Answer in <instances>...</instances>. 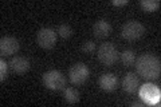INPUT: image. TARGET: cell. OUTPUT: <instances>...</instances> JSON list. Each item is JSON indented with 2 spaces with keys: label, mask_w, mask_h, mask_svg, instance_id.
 <instances>
[{
  "label": "cell",
  "mask_w": 161,
  "mask_h": 107,
  "mask_svg": "<svg viewBox=\"0 0 161 107\" xmlns=\"http://www.w3.org/2000/svg\"><path fill=\"white\" fill-rule=\"evenodd\" d=\"M112 4L113 6H125V4H128V0H113Z\"/></svg>",
  "instance_id": "cell-19"
},
{
  "label": "cell",
  "mask_w": 161,
  "mask_h": 107,
  "mask_svg": "<svg viewBox=\"0 0 161 107\" xmlns=\"http://www.w3.org/2000/svg\"><path fill=\"white\" fill-rule=\"evenodd\" d=\"M140 98L145 104H158L160 103V88L152 83H145L140 88Z\"/></svg>",
  "instance_id": "cell-7"
},
{
  "label": "cell",
  "mask_w": 161,
  "mask_h": 107,
  "mask_svg": "<svg viewBox=\"0 0 161 107\" xmlns=\"http://www.w3.org/2000/svg\"><path fill=\"white\" fill-rule=\"evenodd\" d=\"M9 67L15 74H26L30 70V60L24 56H14L9 60Z\"/></svg>",
  "instance_id": "cell-10"
},
{
  "label": "cell",
  "mask_w": 161,
  "mask_h": 107,
  "mask_svg": "<svg viewBox=\"0 0 161 107\" xmlns=\"http://www.w3.org/2000/svg\"><path fill=\"white\" fill-rule=\"evenodd\" d=\"M64 99H66V102H69L70 104L78 103V102H79V93H78V90H75L73 87L64 88Z\"/></svg>",
  "instance_id": "cell-13"
},
{
  "label": "cell",
  "mask_w": 161,
  "mask_h": 107,
  "mask_svg": "<svg viewBox=\"0 0 161 107\" xmlns=\"http://www.w3.org/2000/svg\"><path fill=\"white\" fill-rule=\"evenodd\" d=\"M144 34H145V25L137 22V20H130V22L125 23L122 29H121V35L126 40H137Z\"/></svg>",
  "instance_id": "cell-4"
},
{
  "label": "cell",
  "mask_w": 161,
  "mask_h": 107,
  "mask_svg": "<svg viewBox=\"0 0 161 107\" xmlns=\"http://www.w3.org/2000/svg\"><path fill=\"white\" fill-rule=\"evenodd\" d=\"M137 72L145 79H156L161 72V63L157 56L152 54H142L136 60Z\"/></svg>",
  "instance_id": "cell-1"
},
{
  "label": "cell",
  "mask_w": 161,
  "mask_h": 107,
  "mask_svg": "<svg viewBox=\"0 0 161 107\" xmlns=\"http://www.w3.org/2000/svg\"><path fill=\"white\" fill-rule=\"evenodd\" d=\"M42 80H43V84L48 90H53V91L63 90L64 86H66V78H64V75L57 70H51V71L44 72Z\"/></svg>",
  "instance_id": "cell-2"
},
{
  "label": "cell",
  "mask_w": 161,
  "mask_h": 107,
  "mask_svg": "<svg viewBox=\"0 0 161 107\" xmlns=\"http://www.w3.org/2000/svg\"><path fill=\"white\" fill-rule=\"evenodd\" d=\"M19 40L14 36H3L0 39V54L3 56H11L19 51Z\"/></svg>",
  "instance_id": "cell-8"
},
{
  "label": "cell",
  "mask_w": 161,
  "mask_h": 107,
  "mask_svg": "<svg viewBox=\"0 0 161 107\" xmlns=\"http://www.w3.org/2000/svg\"><path fill=\"white\" fill-rule=\"evenodd\" d=\"M98 84L103 91L110 93V91H114L115 88H117L118 79H117V76H115L114 74H112V72L102 74L99 76V79H98Z\"/></svg>",
  "instance_id": "cell-9"
},
{
  "label": "cell",
  "mask_w": 161,
  "mask_h": 107,
  "mask_svg": "<svg viewBox=\"0 0 161 107\" xmlns=\"http://www.w3.org/2000/svg\"><path fill=\"white\" fill-rule=\"evenodd\" d=\"M82 51L85 54H93L95 51V44L93 42H90V40H87V42H85L82 44Z\"/></svg>",
  "instance_id": "cell-18"
},
{
  "label": "cell",
  "mask_w": 161,
  "mask_h": 107,
  "mask_svg": "<svg viewBox=\"0 0 161 107\" xmlns=\"http://www.w3.org/2000/svg\"><path fill=\"white\" fill-rule=\"evenodd\" d=\"M98 60L105 66H113L118 60V51L113 43H102L97 51Z\"/></svg>",
  "instance_id": "cell-3"
},
{
  "label": "cell",
  "mask_w": 161,
  "mask_h": 107,
  "mask_svg": "<svg viewBox=\"0 0 161 107\" xmlns=\"http://www.w3.org/2000/svg\"><path fill=\"white\" fill-rule=\"evenodd\" d=\"M112 31V25L105 19H99L93 25V34L97 38H106Z\"/></svg>",
  "instance_id": "cell-11"
},
{
  "label": "cell",
  "mask_w": 161,
  "mask_h": 107,
  "mask_svg": "<svg viewBox=\"0 0 161 107\" xmlns=\"http://www.w3.org/2000/svg\"><path fill=\"white\" fill-rule=\"evenodd\" d=\"M138 86V78L137 75H134L133 72H128L126 75L124 76L122 79V88L125 93L128 94H133L136 90H137Z\"/></svg>",
  "instance_id": "cell-12"
},
{
  "label": "cell",
  "mask_w": 161,
  "mask_h": 107,
  "mask_svg": "<svg viewBox=\"0 0 161 107\" xmlns=\"http://www.w3.org/2000/svg\"><path fill=\"white\" fill-rule=\"evenodd\" d=\"M140 6L142 7L144 11H147V12H154V11H157V9H158L160 2H158V0H141Z\"/></svg>",
  "instance_id": "cell-14"
},
{
  "label": "cell",
  "mask_w": 161,
  "mask_h": 107,
  "mask_svg": "<svg viewBox=\"0 0 161 107\" xmlns=\"http://www.w3.org/2000/svg\"><path fill=\"white\" fill-rule=\"evenodd\" d=\"M57 34L59 35L60 38H63V39H67L70 38L73 35V28L70 27L69 24L66 23H63V24H60L58 25V29H57Z\"/></svg>",
  "instance_id": "cell-16"
},
{
  "label": "cell",
  "mask_w": 161,
  "mask_h": 107,
  "mask_svg": "<svg viewBox=\"0 0 161 107\" xmlns=\"http://www.w3.org/2000/svg\"><path fill=\"white\" fill-rule=\"evenodd\" d=\"M57 39H58L57 31H54L53 28H48V27L40 28L36 35V43L44 50L54 48L55 44H57Z\"/></svg>",
  "instance_id": "cell-5"
},
{
  "label": "cell",
  "mask_w": 161,
  "mask_h": 107,
  "mask_svg": "<svg viewBox=\"0 0 161 107\" xmlns=\"http://www.w3.org/2000/svg\"><path fill=\"white\" fill-rule=\"evenodd\" d=\"M121 62L124 66H133L134 64V52L130 50H126L121 54Z\"/></svg>",
  "instance_id": "cell-15"
},
{
  "label": "cell",
  "mask_w": 161,
  "mask_h": 107,
  "mask_svg": "<svg viewBox=\"0 0 161 107\" xmlns=\"http://www.w3.org/2000/svg\"><path fill=\"white\" fill-rule=\"evenodd\" d=\"M89 75H90L89 67L83 63H75L73 67H70V70H69L70 82L73 84H77V86H80L86 82L89 79Z\"/></svg>",
  "instance_id": "cell-6"
},
{
  "label": "cell",
  "mask_w": 161,
  "mask_h": 107,
  "mask_svg": "<svg viewBox=\"0 0 161 107\" xmlns=\"http://www.w3.org/2000/svg\"><path fill=\"white\" fill-rule=\"evenodd\" d=\"M8 63H6V60H0V80L4 82L8 76Z\"/></svg>",
  "instance_id": "cell-17"
},
{
  "label": "cell",
  "mask_w": 161,
  "mask_h": 107,
  "mask_svg": "<svg viewBox=\"0 0 161 107\" xmlns=\"http://www.w3.org/2000/svg\"><path fill=\"white\" fill-rule=\"evenodd\" d=\"M132 106L134 107H138V106H145V103H144V102L142 100H140V102H132Z\"/></svg>",
  "instance_id": "cell-20"
}]
</instances>
